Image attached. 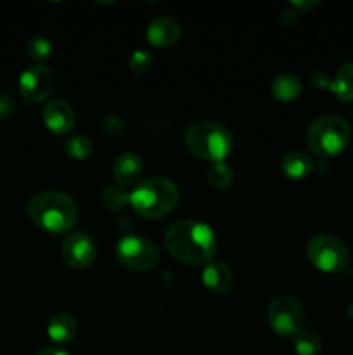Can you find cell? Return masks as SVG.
I'll return each instance as SVG.
<instances>
[{
  "mask_svg": "<svg viewBox=\"0 0 353 355\" xmlns=\"http://www.w3.org/2000/svg\"><path fill=\"white\" fill-rule=\"evenodd\" d=\"M64 151L75 159H87L92 155L93 146L90 139L85 137V135H73V137L66 139Z\"/></svg>",
  "mask_w": 353,
  "mask_h": 355,
  "instance_id": "7402d4cb",
  "label": "cell"
},
{
  "mask_svg": "<svg viewBox=\"0 0 353 355\" xmlns=\"http://www.w3.org/2000/svg\"><path fill=\"white\" fill-rule=\"evenodd\" d=\"M149 66H151V58H149L147 52L137 51V52H134V54H132V58H130L132 71L144 73L145 69H149Z\"/></svg>",
  "mask_w": 353,
  "mask_h": 355,
  "instance_id": "cb8c5ba5",
  "label": "cell"
},
{
  "mask_svg": "<svg viewBox=\"0 0 353 355\" xmlns=\"http://www.w3.org/2000/svg\"><path fill=\"white\" fill-rule=\"evenodd\" d=\"M78 331V326L76 321L73 319V315L69 314H57L48 321L47 326V335L55 345H66V343L71 342L76 336Z\"/></svg>",
  "mask_w": 353,
  "mask_h": 355,
  "instance_id": "2e32d148",
  "label": "cell"
},
{
  "mask_svg": "<svg viewBox=\"0 0 353 355\" xmlns=\"http://www.w3.org/2000/svg\"><path fill=\"white\" fill-rule=\"evenodd\" d=\"M62 259L73 269H87L96 260V245L85 232H75L62 243Z\"/></svg>",
  "mask_w": 353,
  "mask_h": 355,
  "instance_id": "30bf717a",
  "label": "cell"
},
{
  "mask_svg": "<svg viewBox=\"0 0 353 355\" xmlns=\"http://www.w3.org/2000/svg\"><path fill=\"white\" fill-rule=\"evenodd\" d=\"M206 177H208V182H210L213 187H217V189H227V187L232 184V180H234V172H232V168L227 165V163L220 162V163H213V165L208 168Z\"/></svg>",
  "mask_w": 353,
  "mask_h": 355,
  "instance_id": "ffe728a7",
  "label": "cell"
},
{
  "mask_svg": "<svg viewBox=\"0 0 353 355\" xmlns=\"http://www.w3.org/2000/svg\"><path fill=\"white\" fill-rule=\"evenodd\" d=\"M165 245L173 259L187 266H206L218 248L213 229L199 220H179L170 225Z\"/></svg>",
  "mask_w": 353,
  "mask_h": 355,
  "instance_id": "6da1fadb",
  "label": "cell"
},
{
  "mask_svg": "<svg viewBox=\"0 0 353 355\" xmlns=\"http://www.w3.org/2000/svg\"><path fill=\"white\" fill-rule=\"evenodd\" d=\"M352 139V128L341 116H320L307 130L308 148L320 158H332L345 151Z\"/></svg>",
  "mask_w": 353,
  "mask_h": 355,
  "instance_id": "5b68a950",
  "label": "cell"
},
{
  "mask_svg": "<svg viewBox=\"0 0 353 355\" xmlns=\"http://www.w3.org/2000/svg\"><path fill=\"white\" fill-rule=\"evenodd\" d=\"M291 6L296 7V9H300V10H310L311 7L317 6V2H314V0H311V2H293Z\"/></svg>",
  "mask_w": 353,
  "mask_h": 355,
  "instance_id": "484cf974",
  "label": "cell"
},
{
  "mask_svg": "<svg viewBox=\"0 0 353 355\" xmlns=\"http://www.w3.org/2000/svg\"><path fill=\"white\" fill-rule=\"evenodd\" d=\"M308 259L322 272H339L348 266V248L332 234H317L308 243Z\"/></svg>",
  "mask_w": 353,
  "mask_h": 355,
  "instance_id": "8992f818",
  "label": "cell"
},
{
  "mask_svg": "<svg viewBox=\"0 0 353 355\" xmlns=\"http://www.w3.org/2000/svg\"><path fill=\"white\" fill-rule=\"evenodd\" d=\"M54 89V75L44 64H35L28 68L19 78V94L24 101L31 104L44 103Z\"/></svg>",
  "mask_w": 353,
  "mask_h": 355,
  "instance_id": "9c48e42d",
  "label": "cell"
},
{
  "mask_svg": "<svg viewBox=\"0 0 353 355\" xmlns=\"http://www.w3.org/2000/svg\"><path fill=\"white\" fill-rule=\"evenodd\" d=\"M28 217L35 225L51 234H64L75 227L78 208L68 194L59 191H45L30 201Z\"/></svg>",
  "mask_w": 353,
  "mask_h": 355,
  "instance_id": "7a4b0ae2",
  "label": "cell"
},
{
  "mask_svg": "<svg viewBox=\"0 0 353 355\" xmlns=\"http://www.w3.org/2000/svg\"><path fill=\"white\" fill-rule=\"evenodd\" d=\"M142 172H144V165H142V159L138 158L135 153H121V155L114 159V180H116L123 189H127V187H137L138 184H141Z\"/></svg>",
  "mask_w": 353,
  "mask_h": 355,
  "instance_id": "7c38bea8",
  "label": "cell"
},
{
  "mask_svg": "<svg viewBox=\"0 0 353 355\" xmlns=\"http://www.w3.org/2000/svg\"><path fill=\"white\" fill-rule=\"evenodd\" d=\"M116 257L123 267L137 272L152 269L159 262V250L149 239L137 234L121 238L116 245Z\"/></svg>",
  "mask_w": 353,
  "mask_h": 355,
  "instance_id": "52a82bcc",
  "label": "cell"
},
{
  "mask_svg": "<svg viewBox=\"0 0 353 355\" xmlns=\"http://www.w3.org/2000/svg\"><path fill=\"white\" fill-rule=\"evenodd\" d=\"M305 312L300 302L291 295H279L270 302V328L279 336H296L301 331Z\"/></svg>",
  "mask_w": 353,
  "mask_h": 355,
  "instance_id": "ba28073f",
  "label": "cell"
},
{
  "mask_svg": "<svg viewBox=\"0 0 353 355\" xmlns=\"http://www.w3.org/2000/svg\"><path fill=\"white\" fill-rule=\"evenodd\" d=\"M100 201H102L104 208L109 211H120L123 208H127L130 205V194L123 189V187H107L106 191L100 196Z\"/></svg>",
  "mask_w": 353,
  "mask_h": 355,
  "instance_id": "d6986e66",
  "label": "cell"
},
{
  "mask_svg": "<svg viewBox=\"0 0 353 355\" xmlns=\"http://www.w3.org/2000/svg\"><path fill=\"white\" fill-rule=\"evenodd\" d=\"M6 103H7V99H6V97H2V96H0V114H2L3 111H9V107L6 106Z\"/></svg>",
  "mask_w": 353,
  "mask_h": 355,
  "instance_id": "4316f807",
  "label": "cell"
},
{
  "mask_svg": "<svg viewBox=\"0 0 353 355\" xmlns=\"http://www.w3.org/2000/svg\"><path fill=\"white\" fill-rule=\"evenodd\" d=\"M284 177L291 180H303L314 170V159L303 151H291L289 155L284 156L282 163H280Z\"/></svg>",
  "mask_w": 353,
  "mask_h": 355,
  "instance_id": "9a60e30c",
  "label": "cell"
},
{
  "mask_svg": "<svg viewBox=\"0 0 353 355\" xmlns=\"http://www.w3.org/2000/svg\"><path fill=\"white\" fill-rule=\"evenodd\" d=\"M42 120L51 132L57 135H66L75 127L76 116L71 104L62 99H54L45 104L44 111H42Z\"/></svg>",
  "mask_w": 353,
  "mask_h": 355,
  "instance_id": "8fae6325",
  "label": "cell"
},
{
  "mask_svg": "<svg viewBox=\"0 0 353 355\" xmlns=\"http://www.w3.org/2000/svg\"><path fill=\"white\" fill-rule=\"evenodd\" d=\"M294 352L296 355H320L322 342L310 331H300L294 336Z\"/></svg>",
  "mask_w": 353,
  "mask_h": 355,
  "instance_id": "44dd1931",
  "label": "cell"
},
{
  "mask_svg": "<svg viewBox=\"0 0 353 355\" xmlns=\"http://www.w3.org/2000/svg\"><path fill=\"white\" fill-rule=\"evenodd\" d=\"M26 52L31 59H35V61H45V59L51 55L52 45L47 38L35 37L28 42Z\"/></svg>",
  "mask_w": 353,
  "mask_h": 355,
  "instance_id": "603a6c76",
  "label": "cell"
},
{
  "mask_svg": "<svg viewBox=\"0 0 353 355\" xmlns=\"http://www.w3.org/2000/svg\"><path fill=\"white\" fill-rule=\"evenodd\" d=\"M201 277L204 286L213 293H227L234 286V274L224 262H208Z\"/></svg>",
  "mask_w": 353,
  "mask_h": 355,
  "instance_id": "5bb4252c",
  "label": "cell"
},
{
  "mask_svg": "<svg viewBox=\"0 0 353 355\" xmlns=\"http://www.w3.org/2000/svg\"><path fill=\"white\" fill-rule=\"evenodd\" d=\"M35 355H69L66 350L59 349V347H47V349L40 350V352H37Z\"/></svg>",
  "mask_w": 353,
  "mask_h": 355,
  "instance_id": "d4e9b609",
  "label": "cell"
},
{
  "mask_svg": "<svg viewBox=\"0 0 353 355\" xmlns=\"http://www.w3.org/2000/svg\"><path fill=\"white\" fill-rule=\"evenodd\" d=\"M185 144L194 156L211 163L228 158L234 149L232 134L215 121H196L185 130Z\"/></svg>",
  "mask_w": 353,
  "mask_h": 355,
  "instance_id": "277c9868",
  "label": "cell"
},
{
  "mask_svg": "<svg viewBox=\"0 0 353 355\" xmlns=\"http://www.w3.org/2000/svg\"><path fill=\"white\" fill-rule=\"evenodd\" d=\"M179 203V189L166 177L141 180L130 193V207L144 218H161Z\"/></svg>",
  "mask_w": 353,
  "mask_h": 355,
  "instance_id": "3957f363",
  "label": "cell"
},
{
  "mask_svg": "<svg viewBox=\"0 0 353 355\" xmlns=\"http://www.w3.org/2000/svg\"><path fill=\"white\" fill-rule=\"evenodd\" d=\"M145 35H147L149 44L154 45V47H172L180 38V24L179 21L170 16H159L151 21Z\"/></svg>",
  "mask_w": 353,
  "mask_h": 355,
  "instance_id": "4fadbf2b",
  "label": "cell"
},
{
  "mask_svg": "<svg viewBox=\"0 0 353 355\" xmlns=\"http://www.w3.org/2000/svg\"><path fill=\"white\" fill-rule=\"evenodd\" d=\"M348 314H350V318L353 319V302H352V304H350V307H348Z\"/></svg>",
  "mask_w": 353,
  "mask_h": 355,
  "instance_id": "83f0119b",
  "label": "cell"
},
{
  "mask_svg": "<svg viewBox=\"0 0 353 355\" xmlns=\"http://www.w3.org/2000/svg\"><path fill=\"white\" fill-rule=\"evenodd\" d=\"M329 90L334 94L339 103H352L353 101V62H346L336 73L334 80L327 83Z\"/></svg>",
  "mask_w": 353,
  "mask_h": 355,
  "instance_id": "e0dca14e",
  "label": "cell"
},
{
  "mask_svg": "<svg viewBox=\"0 0 353 355\" xmlns=\"http://www.w3.org/2000/svg\"><path fill=\"white\" fill-rule=\"evenodd\" d=\"M301 94V83L296 76L293 75H279L272 82V96L280 103H289V101L298 99Z\"/></svg>",
  "mask_w": 353,
  "mask_h": 355,
  "instance_id": "ac0fdd59",
  "label": "cell"
}]
</instances>
